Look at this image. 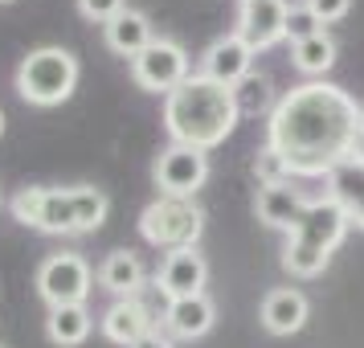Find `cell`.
I'll return each mask as SVG.
<instances>
[{"label":"cell","mask_w":364,"mask_h":348,"mask_svg":"<svg viewBox=\"0 0 364 348\" xmlns=\"http://www.w3.org/2000/svg\"><path fill=\"white\" fill-rule=\"evenodd\" d=\"M291 62H295V70L303 78L323 83V74L336 66V41H331V33L323 29V33H315V37H307V41L291 46Z\"/></svg>","instance_id":"cell-22"},{"label":"cell","mask_w":364,"mask_h":348,"mask_svg":"<svg viewBox=\"0 0 364 348\" xmlns=\"http://www.w3.org/2000/svg\"><path fill=\"white\" fill-rule=\"evenodd\" d=\"M237 123H242V115H237L233 90L213 83V78H205L200 70L193 78H184L164 99V127L172 135V144L213 152L217 144L230 139Z\"/></svg>","instance_id":"cell-2"},{"label":"cell","mask_w":364,"mask_h":348,"mask_svg":"<svg viewBox=\"0 0 364 348\" xmlns=\"http://www.w3.org/2000/svg\"><path fill=\"white\" fill-rule=\"evenodd\" d=\"M156 320H160V315L151 312L144 291H139V295H132V299H115V303L102 312L99 328H102V336H107L111 344L132 348V344H139L148 332H156Z\"/></svg>","instance_id":"cell-11"},{"label":"cell","mask_w":364,"mask_h":348,"mask_svg":"<svg viewBox=\"0 0 364 348\" xmlns=\"http://www.w3.org/2000/svg\"><path fill=\"white\" fill-rule=\"evenodd\" d=\"M307 205H311V197H303V189H295L291 181H282V184H266V189H258V197H254V213H258V221L270 226V230H291L299 217H303Z\"/></svg>","instance_id":"cell-14"},{"label":"cell","mask_w":364,"mask_h":348,"mask_svg":"<svg viewBox=\"0 0 364 348\" xmlns=\"http://www.w3.org/2000/svg\"><path fill=\"white\" fill-rule=\"evenodd\" d=\"M95 270L82 254L62 250L50 254L46 263L37 266V295L46 299V307H70V303H86V295L95 291Z\"/></svg>","instance_id":"cell-7"},{"label":"cell","mask_w":364,"mask_h":348,"mask_svg":"<svg viewBox=\"0 0 364 348\" xmlns=\"http://www.w3.org/2000/svg\"><path fill=\"white\" fill-rule=\"evenodd\" d=\"M233 90V102H237V115L242 119H270L274 115V107H279V95H274V83L266 78V74H250V78H242L237 86H230Z\"/></svg>","instance_id":"cell-21"},{"label":"cell","mask_w":364,"mask_h":348,"mask_svg":"<svg viewBox=\"0 0 364 348\" xmlns=\"http://www.w3.org/2000/svg\"><path fill=\"white\" fill-rule=\"evenodd\" d=\"M0 4H13V0H0Z\"/></svg>","instance_id":"cell-30"},{"label":"cell","mask_w":364,"mask_h":348,"mask_svg":"<svg viewBox=\"0 0 364 348\" xmlns=\"http://www.w3.org/2000/svg\"><path fill=\"white\" fill-rule=\"evenodd\" d=\"M132 78L139 90L148 95H172L184 78H193V62H188V50L172 37H156L148 50L132 58Z\"/></svg>","instance_id":"cell-8"},{"label":"cell","mask_w":364,"mask_h":348,"mask_svg":"<svg viewBox=\"0 0 364 348\" xmlns=\"http://www.w3.org/2000/svg\"><path fill=\"white\" fill-rule=\"evenodd\" d=\"M352 160L364 164V119H360V127H356V139H352Z\"/></svg>","instance_id":"cell-28"},{"label":"cell","mask_w":364,"mask_h":348,"mask_svg":"<svg viewBox=\"0 0 364 348\" xmlns=\"http://www.w3.org/2000/svg\"><path fill=\"white\" fill-rule=\"evenodd\" d=\"M213 320H217V307L205 291L188 295V299H168V307H164V328L176 340H200L205 332L213 328Z\"/></svg>","instance_id":"cell-16"},{"label":"cell","mask_w":364,"mask_h":348,"mask_svg":"<svg viewBox=\"0 0 364 348\" xmlns=\"http://www.w3.org/2000/svg\"><path fill=\"white\" fill-rule=\"evenodd\" d=\"M78 58L62 46H37L17 66V95L29 107H62L78 86Z\"/></svg>","instance_id":"cell-5"},{"label":"cell","mask_w":364,"mask_h":348,"mask_svg":"<svg viewBox=\"0 0 364 348\" xmlns=\"http://www.w3.org/2000/svg\"><path fill=\"white\" fill-rule=\"evenodd\" d=\"M123 9H127V0H78V13L95 25H111Z\"/></svg>","instance_id":"cell-25"},{"label":"cell","mask_w":364,"mask_h":348,"mask_svg":"<svg viewBox=\"0 0 364 348\" xmlns=\"http://www.w3.org/2000/svg\"><path fill=\"white\" fill-rule=\"evenodd\" d=\"M287 0H237V29L233 33L246 37L250 50L262 53L270 46L287 41Z\"/></svg>","instance_id":"cell-10"},{"label":"cell","mask_w":364,"mask_h":348,"mask_svg":"<svg viewBox=\"0 0 364 348\" xmlns=\"http://www.w3.org/2000/svg\"><path fill=\"white\" fill-rule=\"evenodd\" d=\"M254 181H258V189H266V184H282L291 181V168H287V160H282L279 152L270 148V144H262V148L254 152Z\"/></svg>","instance_id":"cell-23"},{"label":"cell","mask_w":364,"mask_h":348,"mask_svg":"<svg viewBox=\"0 0 364 348\" xmlns=\"http://www.w3.org/2000/svg\"><path fill=\"white\" fill-rule=\"evenodd\" d=\"M102 37H107V50L119 58H139L156 41L148 13H139V9H123L111 25H102Z\"/></svg>","instance_id":"cell-18"},{"label":"cell","mask_w":364,"mask_h":348,"mask_svg":"<svg viewBox=\"0 0 364 348\" xmlns=\"http://www.w3.org/2000/svg\"><path fill=\"white\" fill-rule=\"evenodd\" d=\"M200 230H205V213L193 197H160L144 205L139 213V233L144 242L156 250H193L200 242Z\"/></svg>","instance_id":"cell-6"},{"label":"cell","mask_w":364,"mask_h":348,"mask_svg":"<svg viewBox=\"0 0 364 348\" xmlns=\"http://www.w3.org/2000/svg\"><path fill=\"white\" fill-rule=\"evenodd\" d=\"M151 181L164 197H197V189L209 181V152L168 144L151 164Z\"/></svg>","instance_id":"cell-9"},{"label":"cell","mask_w":364,"mask_h":348,"mask_svg":"<svg viewBox=\"0 0 364 348\" xmlns=\"http://www.w3.org/2000/svg\"><path fill=\"white\" fill-rule=\"evenodd\" d=\"M205 283H209V263H205V254H197V246L164 254L160 275H156V287H160V295H164V299L200 295V291H205Z\"/></svg>","instance_id":"cell-13"},{"label":"cell","mask_w":364,"mask_h":348,"mask_svg":"<svg viewBox=\"0 0 364 348\" xmlns=\"http://www.w3.org/2000/svg\"><path fill=\"white\" fill-rule=\"evenodd\" d=\"M254 58H258V53L250 50L246 37L225 33L200 53V74L213 78V83H221V86H237L242 78L254 74Z\"/></svg>","instance_id":"cell-12"},{"label":"cell","mask_w":364,"mask_h":348,"mask_svg":"<svg viewBox=\"0 0 364 348\" xmlns=\"http://www.w3.org/2000/svg\"><path fill=\"white\" fill-rule=\"evenodd\" d=\"M307 315H311V303L295 287H274L262 299V328L270 336H295V332H303Z\"/></svg>","instance_id":"cell-15"},{"label":"cell","mask_w":364,"mask_h":348,"mask_svg":"<svg viewBox=\"0 0 364 348\" xmlns=\"http://www.w3.org/2000/svg\"><path fill=\"white\" fill-rule=\"evenodd\" d=\"M307 9H311L319 25H336V21L348 17V9H352V0H307Z\"/></svg>","instance_id":"cell-26"},{"label":"cell","mask_w":364,"mask_h":348,"mask_svg":"<svg viewBox=\"0 0 364 348\" xmlns=\"http://www.w3.org/2000/svg\"><path fill=\"white\" fill-rule=\"evenodd\" d=\"M315 33H323V25H319V17L307 9V0H303V4H291V9H287V41L299 46V41H307V37H315Z\"/></svg>","instance_id":"cell-24"},{"label":"cell","mask_w":364,"mask_h":348,"mask_svg":"<svg viewBox=\"0 0 364 348\" xmlns=\"http://www.w3.org/2000/svg\"><path fill=\"white\" fill-rule=\"evenodd\" d=\"M111 213V201L95 184H33L13 197V217L37 233H95Z\"/></svg>","instance_id":"cell-3"},{"label":"cell","mask_w":364,"mask_h":348,"mask_svg":"<svg viewBox=\"0 0 364 348\" xmlns=\"http://www.w3.org/2000/svg\"><path fill=\"white\" fill-rule=\"evenodd\" d=\"M0 135H4V111H0Z\"/></svg>","instance_id":"cell-29"},{"label":"cell","mask_w":364,"mask_h":348,"mask_svg":"<svg viewBox=\"0 0 364 348\" xmlns=\"http://www.w3.org/2000/svg\"><path fill=\"white\" fill-rule=\"evenodd\" d=\"M364 107L331 83L291 86L266 119V144L279 152L291 176H328L352 156Z\"/></svg>","instance_id":"cell-1"},{"label":"cell","mask_w":364,"mask_h":348,"mask_svg":"<svg viewBox=\"0 0 364 348\" xmlns=\"http://www.w3.org/2000/svg\"><path fill=\"white\" fill-rule=\"evenodd\" d=\"M348 230H352V221H348V213L328 197V193H323V197H311V205L303 209V217L287 230L282 270L295 275V279H315V275H323V266L331 263V254H336V246L348 238Z\"/></svg>","instance_id":"cell-4"},{"label":"cell","mask_w":364,"mask_h":348,"mask_svg":"<svg viewBox=\"0 0 364 348\" xmlns=\"http://www.w3.org/2000/svg\"><path fill=\"white\" fill-rule=\"evenodd\" d=\"M99 287L111 291L115 299L139 295V291L148 287V270L139 263V254H132V250H111L99 263Z\"/></svg>","instance_id":"cell-17"},{"label":"cell","mask_w":364,"mask_h":348,"mask_svg":"<svg viewBox=\"0 0 364 348\" xmlns=\"http://www.w3.org/2000/svg\"><path fill=\"white\" fill-rule=\"evenodd\" d=\"M132 348H172V336H164V332L156 328V332H148L139 344H132Z\"/></svg>","instance_id":"cell-27"},{"label":"cell","mask_w":364,"mask_h":348,"mask_svg":"<svg viewBox=\"0 0 364 348\" xmlns=\"http://www.w3.org/2000/svg\"><path fill=\"white\" fill-rule=\"evenodd\" d=\"M95 328V315L86 303H70V307H50L46 315V336H50V344L58 348H78L90 336Z\"/></svg>","instance_id":"cell-20"},{"label":"cell","mask_w":364,"mask_h":348,"mask_svg":"<svg viewBox=\"0 0 364 348\" xmlns=\"http://www.w3.org/2000/svg\"><path fill=\"white\" fill-rule=\"evenodd\" d=\"M323 181H328V197L348 213V221L356 230H364V164H356L348 156L344 164H336Z\"/></svg>","instance_id":"cell-19"}]
</instances>
